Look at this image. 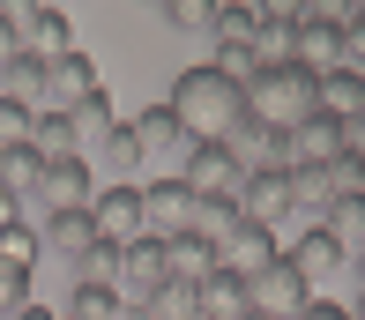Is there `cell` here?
Listing matches in <instances>:
<instances>
[{
  "label": "cell",
  "instance_id": "6da1fadb",
  "mask_svg": "<svg viewBox=\"0 0 365 320\" xmlns=\"http://www.w3.org/2000/svg\"><path fill=\"white\" fill-rule=\"evenodd\" d=\"M164 105H172V120L187 127L194 142H224V127L246 112V97L231 90L209 60H194V67H179V75H172V97H164Z\"/></svg>",
  "mask_w": 365,
  "mask_h": 320
},
{
  "label": "cell",
  "instance_id": "7a4b0ae2",
  "mask_svg": "<svg viewBox=\"0 0 365 320\" xmlns=\"http://www.w3.org/2000/svg\"><path fill=\"white\" fill-rule=\"evenodd\" d=\"M239 97H246V120H261L269 134H291L298 120L321 112V75H306V67H261Z\"/></svg>",
  "mask_w": 365,
  "mask_h": 320
},
{
  "label": "cell",
  "instance_id": "3957f363",
  "mask_svg": "<svg viewBox=\"0 0 365 320\" xmlns=\"http://www.w3.org/2000/svg\"><path fill=\"white\" fill-rule=\"evenodd\" d=\"M90 194H97V172H90V157H60V164H45V172H38V194H30V209H23V216L90 209Z\"/></svg>",
  "mask_w": 365,
  "mask_h": 320
},
{
  "label": "cell",
  "instance_id": "277c9868",
  "mask_svg": "<svg viewBox=\"0 0 365 320\" xmlns=\"http://www.w3.org/2000/svg\"><path fill=\"white\" fill-rule=\"evenodd\" d=\"M179 179H187V194H194V201H239V187H246L239 157H231L224 142H194V149H187V164H179Z\"/></svg>",
  "mask_w": 365,
  "mask_h": 320
},
{
  "label": "cell",
  "instance_id": "5b68a950",
  "mask_svg": "<svg viewBox=\"0 0 365 320\" xmlns=\"http://www.w3.org/2000/svg\"><path fill=\"white\" fill-rule=\"evenodd\" d=\"M164 283H172V276H164V239H149V231H142V239H127V246H120V283H112V298L142 313Z\"/></svg>",
  "mask_w": 365,
  "mask_h": 320
},
{
  "label": "cell",
  "instance_id": "8992f818",
  "mask_svg": "<svg viewBox=\"0 0 365 320\" xmlns=\"http://www.w3.org/2000/svg\"><path fill=\"white\" fill-rule=\"evenodd\" d=\"M306 306H313V283L298 276L291 261L261 268V276L246 283V313H261V320H291V313H306Z\"/></svg>",
  "mask_w": 365,
  "mask_h": 320
},
{
  "label": "cell",
  "instance_id": "52a82bcc",
  "mask_svg": "<svg viewBox=\"0 0 365 320\" xmlns=\"http://www.w3.org/2000/svg\"><path fill=\"white\" fill-rule=\"evenodd\" d=\"M276 261H284V246H276L269 224H246V216H239V224L217 239V268H231L239 283H254L261 268H276Z\"/></svg>",
  "mask_w": 365,
  "mask_h": 320
},
{
  "label": "cell",
  "instance_id": "ba28073f",
  "mask_svg": "<svg viewBox=\"0 0 365 320\" xmlns=\"http://www.w3.org/2000/svg\"><path fill=\"white\" fill-rule=\"evenodd\" d=\"M194 216H202V201L187 194V179H149L142 187V231L149 239H179V231H194Z\"/></svg>",
  "mask_w": 365,
  "mask_h": 320
},
{
  "label": "cell",
  "instance_id": "9c48e42d",
  "mask_svg": "<svg viewBox=\"0 0 365 320\" xmlns=\"http://www.w3.org/2000/svg\"><path fill=\"white\" fill-rule=\"evenodd\" d=\"M291 67H306V75H328V67H343V23H336V8H306V15H298Z\"/></svg>",
  "mask_w": 365,
  "mask_h": 320
},
{
  "label": "cell",
  "instance_id": "30bf717a",
  "mask_svg": "<svg viewBox=\"0 0 365 320\" xmlns=\"http://www.w3.org/2000/svg\"><path fill=\"white\" fill-rule=\"evenodd\" d=\"M97 90H105V82H97V60L90 53H60V60H45V105L38 112H75V105H90Z\"/></svg>",
  "mask_w": 365,
  "mask_h": 320
},
{
  "label": "cell",
  "instance_id": "8fae6325",
  "mask_svg": "<svg viewBox=\"0 0 365 320\" xmlns=\"http://www.w3.org/2000/svg\"><path fill=\"white\" fill-rule=\"evenodd\" d=\"M343 194H358V164L336 157V164H306V172H291V209H336Z\"/></svg>",
  "mask_w": 365,
  "mask_h": 320
},
{
  "label": "cell",
  "instance_id": "7c38bea8",
  "mask_svg": "<svg viewBox=\"0 0 365 320\" xmlns=\"http://www.w3.org/2000/svg\"><path fill=\"white\" fill-rule=\"evenodd\" d=\"M90 224H97V239H112V246L142 239V179L135 187H97L90 194Z\"/></svg>",
  "mask_w": 365,
  "mask_h": 320
},
{
  "label": "cell",
  "instance_id": "4fadbf2b",
  "mask_svg": "<svg viewBox=\"0 0 365 320\" xmlns=\"http://www.w3.org/2000/svg\"><path fill=\"white\" fill-rule=\"evenodd\" d=\"M127 127H135L142 157H172V179H179V164H187L194 134L179 127V120H172V105H164V97H157V105H142V112H135V120H127Z\"/></svg>",
  "mask_w": 365,
  "mask_h": 320
},
{
  "label": "cell",
  "instance_id": "5bb4252c",
  "mask_svg": "<svg viewBox=\"0 0 365 320\" xmlns=\"http://www.w3.org/2000/svg\"><path fill=\"white\" fill-rule=\"evenodd\" d=\"M15 15H23V53H38V60L75 53V15H68V8L38 0V8H15Z\"/></svg>",
  "mask_w": 365,
  "mask_h": 320
},
{
  "label": "cell",
  "instance_id": "9a60e30c",
  "mask_svg": "<svg viewBox=\"0 0 365 320\" xmlns=\"http://www.w3.org/2000/svg\"><path fill=\"white\" fill-rule=\"evenodd\" d=\"M284 157H291V172H306V164H336L343 157V127L328 120V112H313V120H298L284 134Z\"/></svg>",
  "mask_w": 365,
  "mask_h": 320
},
{
  "label": "cell",
  "instance_id": "2e32d148",
  "mask_svg": "<svg viewBox=\"0 0 365 320\" xmlns=\"http://www.w3.org/2000/svg\"><path fill=\"white\" fill-rule=\"evenodd\" d=\"M38 224V246L45 254H60V261H82L97 246V224H90V209H60V216H30Z\"/></svg>",
  "mask_w": 365,
  "mask_h": 320
},
{
  "label": "cell",
  "instance_id": "e0dca14e",
  "mask_svg": "<svg viewBox=\"0 0 365 320\" xmlns=\"http://www.w3.org/2000/svg\"><path fill=\"white\" fill-rule=\"evenodd\" d=\"M284 209H291V172H246V187H239V216L246 224H284Z\"/></svg>",
  "mask_w": 365,
  "mask_h": 320
},
{
  "label": "cell",
  "instance_id": "ac0fdd59",
  "mask_svg": "<svg viewBox=\"0 0 365 320\" xmlns=\"http://www.w3.org/2000/svg\"><path fill=\"white\" fill-rule=\"evenodd\" d=\"M209 268H217V246H209L202 231H179V239H164V276H172V283H187V291H194Z\"/></svg>",
  "mask_w": 365,
  "mask_h": 320
},
{
  "label": "cell",
  "instance_id": "d6986e66",
  "mask_svg": "<svg viewBox=\"0 0 365 320\" xmlns=\"http://www.w3.org/2000/svg\"><path fill=\"white\" fill-rule=\"evenodd\" d=\"M30 157L38 164H60V157H82V142H75V120L68 112H38V120H30Z\"/></svg>",
  "mask_w": 365,
  "mask_h": 320
},
{
  "label": "cell",
  "instance_id": "ffe728a7",
  "mask_svg": "<svg viewBox=\"0 0 365 320\" xmlns=\"http://www.w3.org/2000/svg\"><path fill=\"white\" fill-rule=\"evenodd\" d=\"M284 261H291L306 283H321V276H336V268H343V246L328 239L321 224H313V231H298V239H291V254H284Z\"/></svg>",
  "mask_w": 365,
  "mask_h": 320
},
{
  "label": "cell",
  "instance_id": "44dd1931",
  "mask_svg": "<svg viewBox=\"0 0 365 320\" xmlns=\"http://www.w3.org/2000/svg\"><path fill=\"white\" fill-rule=\"evenodd\" d=\"M194 306H202V320H239L246 313V283L231 276V268H209V276L194 283Z\"/></svg>",
  "mask_w": 365,
  "mask_h": 320
},
{
  "label": "cell",
  "instance_id": "7402d4cb",
  "mask_svg": "<svg viewBox=\"0 0 365 320\" xmlns=\"http://www.w3.org/2000/svg\"><path fill=\"white\" fill-rule=\"evenodd\" d=\"M321 112H328L336 127L365 112V75H358V67H328V75H321Z\"/></svg>",
  "mask_w": 365,
  "mask_h": 320
},
{
  "label": "cell",
  "instance_id": "603a6c76",
  "mask_svg": "<svg viewBox=\"0 0 365 320\" xmlns=\"http://www.w3.org/2000/svg\"><path fill=\"white\" fill-rule=\"evenodd\" d=\"M0 97L38 112V105H45V60H38V53H15L8 67H0Z\"/></svg>",
  "mask_w": 365,
  "mask_h": 320
},
{
  "label": "cell",
  "instance_id": "cb8c5ba5",
  "mask_svg": "<svg viewBox=\"0 0 365 320\" xmlns=\"http://www.w3.org/2000/svg\"><path fill=\"white\" fill-rule=\"evenodd\" d=\"M38 172L45 164L30 157V149H0V194H15L23 209H30V194H38Z\"/></svg>",
  "mask_w": 365,
  "mask_h": 320
},
{
  "label": "cell",
  "instance_id": "d4e9b609",
  "mask_svg": "<svg viewBox=\"0 0 365 320\" xmlns=\"http://www.w3.org/2000/svg\"><path fill=\"white\" fill-rule=\"evenodd\" d=\"M105 149H112V187H135V172H142V142H135V127L127 120H112V134H105Z\"/></svg>",
  "mask_w": 365,
  "mask_h": 320
},
{
  "label": "cell",
  "instance_id": "484cf974",
  "mask_svg": "<svg viewBox=\"0 0 365 320\" xmlns=\"http://www.w3.org/2000/svg\"><path fill=\"white\" fill-rule=\"evenodd\" d=\"M0 261H8V268H38V261H45V246H38V224H30V216L0 224Z\"/></svg>",
  "mask_w": 365,
  "mask_h": 320
},
{
  "label": "cell",
  "instance_id": "4316f807",
  "mask_svg": "<svg viewBox=\"0 0 365 320\" xmlns=\"http://www.w3.org/2000/svg\"><path fill=\"white\" fill-rule=\"evenodd\" d=\"M75 283H97V291H112V283H120V246H112V239H97L90 254L75 261Z\"/></svg>",
  "mask_w": 365,
  "mask_h": 320
},
{
  "label": "cell",
  "instance_id": "83f0119b",
  "mask_svg": "<svg viewBox=\"0 0 365 320\" xmlns=\"http://www.w3.org/2000/svg\"><path fill=\"white\" fill-rule=\"evenodd\" d=\"M209 67H217L231 90H246V82L261 75V53H254V45H217V53H209Z\"/></svg>",
  "mask_w": 365,
  "mask_h": 320
},
{
  "label": "cell",
  "instance_id": "f1b7e54d",
  "mask_svg": "<svg viewBox=\"0 0 365 320\" xmlns=\"http://www.w3.org/2000/svg\"><path fill=\"white\" fill-rule=\"evenodd\" d=\"M142 320H202V306H194V291H187V283H164V291L142 306Z\"/></svg>",
  "mask_w": 365,
  "mask_h": 320
},
{
  "label": "cell",
  "instance_id": "f546056e",
  "mask_svg": "<svg viewBox=\"0 0 365 320\" xmlns=\"http://www.w3.org/2000/svg\"><path fill=\"white\" fill-rule=\"evenodd\" d=\"M60 320H120V298L97 291V283H75V298H68V313H60Z\"/></svg>",
  "mask_w": 365,
  "mask_h": 320
},
{
  "label": "cell",
  "instance_id": "4dcf8cb0",
  "mask_svg": "<svg viewBox=\"0 0 365 320\" xmlns=\"http://www.w3.org/2000/svg\"><path fill=\"white\" fill-rule=\"evenodd\" d=\"M68 120H75V142H105V134H112V97L97 90L90 105H75V112H68Z\"/></svg>",
  "mask_w": 365,
  "mask_h": 320
},
{
  "label": "cell",
  "instance_id": "1f68e13d",
  "mask_svg": "<svg viewBox=\"0 0 365 320\" xmlns=\"http://www.w3.org/2000/svg\"><path fill=\"white\" fill-rule=\"evenodd\" d=\"M336 23H343V67L365 75V0L358 8H336Z\"/></svg>",
  "mask_w": 365,
  "mask_h": 320
},
{
  "label": "cell",
  "instance_id": "d6a6232c",
  "mask_svg": "<svg viewBox=\"0 0 365 320\" xmlns=\"http://www.w3.org/2000/svg\"><path fill=\"white\" fill-rule=\"evenodd\" d=\"M164 30H209V0H157Z\"/></svg>",
  "mask_w": 365,
  "mask_h": 320
},
{
  "label": "cell",
  "instance_id": "836d02e7",
  "mask_svg": "<svg viewBox=\"0 0 365 320\" xmlns=\"http://www.w3.org/2000/svg\"><path fill=\"white\" fill-rule=\"evenodd\" d=\"M23 306H30V268H8V261H0V320H15Z\"/></svg>",
  "mask_w": 365,
  "mask_h": 320
},
{
  "label": "cell",
  "instance_id": "e575fe53",
  "mask_svg": "<svg viewBox=\"0 0 365 320\" xmlns=\"http://www.w3.org/2000/svg\"><path fill=\"white\" fill-rule=\"evenodd\" d=\"M30 120H38L30 105H8V97H0V149H23L30 142Z\"/></svg>",
  "mask_w": 365,
  "mask_h": 320
},
{
  "label": "cell",
  "instance_id": "d590c367",
  "mask_svg": "<svg viewBox=\"0 0 365 320\" xmlns=\"http://www.w3.org/2000/svg\"><path fill=\"white\" fill-rule=\"evenodd\" d=\"M15 53H23V15H15V8H0V67H8Z\"/></svg>",
  "mask_w": 365,
  "mask_h": 320
},
{
  "label": "cell",
  "instance_id": "8d00e7d4",
  "mask_svg": "<svg viewBox=\"0 0 365 320\" xmlns=\"http://www.w3.org/2000/svg\"><path fill=\"white\" fill-rule=\"evenodd\" d=\"M343 157L365 172V112H358V120H343Z\"/></svg>",
  "mask_w": 365,
  "mask_h": 320
},
{
  "label": "cell",
  "instance_id": "74e56055",
  "mask_svg": "<svg viewBox=\"0 0 365 320\" xmlns=\"http://www.w3.org/2000/svg\"><path fill=\"white\" fill-rule=\"evenodd\" d=\"M291 320H351V313H343L336 298H313V306H306V313H291Z\"/></svg>",
  "mask_w": 365,
  "mask_h": 320
},
{
  "label": "cell",
  "instance_id": "f35d334b",
  "mask_svg": "<svg viewBox=\"0 0 365 320\" xmlns=\"http://www.w3.org/2000/svg\"><path fill=\"white\" fill-rule=\"evenodd\" d=\"M15 216H23V201H15V194H0V224H15Z\"/></svg>",
  "mask_w": 365,
  "mask_h": 320
},
{
  "label": "cell",
  "instance_id": "ab89813d",
  "mask_svg": "<svg viewBox=\"0 0 365 320\" xmlns=\"http://www.w3.org/2000/svg\"><path fill=\"white\" fill-rule=\"evenodd\" d=\"M15 320H53V313H45V306H38V298H30V306H23V313H15Z\"/></svg>",
  "mask_w": 365,
  "mask_h": 320
},
{
  "label": "cell",
  "instance_id": "60d3db41",
  "mask_svg": "<svg viewBox=\"0 0 365 320\" xmlns=\"http://www.w3.org/2000/svg\"><path fill=\"white\" fill-rule=\"evenodd\" d=\"M343 268H358V291H365V254H351V261H343Z\"/></svg>",
  "mask_w": 365,
  "mask_h": 320
},
{
  "label": "cell",
  "instance_id": "b9f144b4",
  "mask_svg": "<svg viewBox=\"0 0 365 320\" xmlns=\"http://www.w3.org/2000/svg\"><path fill=\"white\" fill-rule=\"evenodd\" d=\"M343 313H351V320H365V291H358V298H351V306H343Z\"/></svg>",
  "mask_w": 365,
  "mask_h": 320
},
{
  "label": "cell",
  "instance_id": "7bdbcfd3",
  "mask_svg": "<svg viewBox=\"0 0 365 320\" xmlns=\"http://www.w3.org/2000/svg\"><path fill=\"white\" fill-rule=\"evenodd\" d=\"M239 320H261V313H239Z\"/></svg>",
  "mask_w": 365,
  "mask_h": 320
}]
</instances>
